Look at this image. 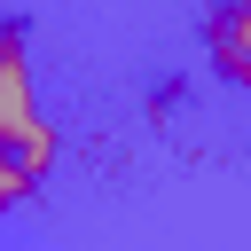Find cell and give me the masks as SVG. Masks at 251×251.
<instances>
[{"mask_svg": "<svg viewBox=\"0 0 251 251\" xmlns=\"http://www.w3.org/2000/svg\"><path fill=\"white\" fill-rule=\"evenodd\" d=\"M0 149H16L31 180L55 165V133L39 126V94H31V63H24L16 24H0Z\"/></svg>", "mask_w": 251, "mask_h": 251, "instance_id": "obj_1", "label": "cell"}, {"mask_svg": "<svg viewBox=\"0 0 251 251\" xmlns=\"http://www.w3.org/2000/svg\"><path fill=\"white\" fill-rule=\"evenodd\" d=\"M212 63H220V78L227 86H251V0H227L220 16H212Z\"/></svg>", "mask_w": 251, "mask_h": 251, "instance_id": "obj_2", "label": "cell"}, {"mask_svg": "<svg viewBox=\"0 0 251 251\" xmlns=\"http://www.w3.org/2000/svg\"><path fill=\"white\" fill-rule=\"evenodd\" d=\"M24 196H31V173H24V157H16V149H0V212H16Z\"/></svg>", "mask_w": 251, "mask_h": 251, "instance_id": "obj_3", "label": "cell"}]
</instances>
